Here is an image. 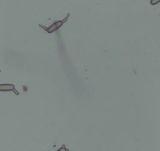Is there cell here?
I'll use <instances>...</instances> for the list:
<instances>
[{"label": "cell", "mask_w": 160, "mask_h": 151, "mask_svg": "<svg viewBox=\"0 0 160 151\" xmlns=\"http://www.w3.org/2000/svg\"><path fill=\"white\" fill-rule=\"evenodd\" d=\"M57 151H69V149L66 147L65 145H63V146H61V148H59Z\"/></svg>", "instance_id": "obj_3"}, {"label": "cell", "mask_w": 160, "mask_h": 151, "mask_svg": "<svg viewBox=\"0 0 160 151\" xmlns=\"http://www.w3.org/2000/svg\"><path fill=\"white\" fill-rule=\"evenodd\" d=\"M70 15H71L70 13H68V14L66 15V17L64 18V19L60 20V21H55V22H53L51 25L48 26V27H46V26L42 25V24H38V26H39L41 29H43V30H45L47 33H49V34L53 33V32H57L58 29H61V28L64 25V23H65L66 21L68 20Z\"/></svg>", "instance_id": "obj_1"}, {"label": "cell", "mask_w": 160, "mask_h": 151, "mask_svg": "<svg viewBox=\"0 0 160 151\" xmlns=\"http://www.w3.org/2000/svg\"><path fill=\"white\" fill-rule=\"evenodd\" d=\"M0 91H13L16 95H19L20 93L17 91L16 87L13 84H0Z\"/></svg>", "instance_id": "obj_2"}, {"label": "cell", "mask_w": 160, "mask_h": 151, "mask_svg": "<svg viewBox=\"0 0 160 151\" xmlns=\"http://www.w3.org/2000/svg\"><path fill=\"white\" fill-rule=\"evenodd\" d=\"M158 3H160V0H151L150 1V3L152 4V6L156 5V4H158Z\"/></svg>", "instance_id": "obj_4"}]
</instances>
